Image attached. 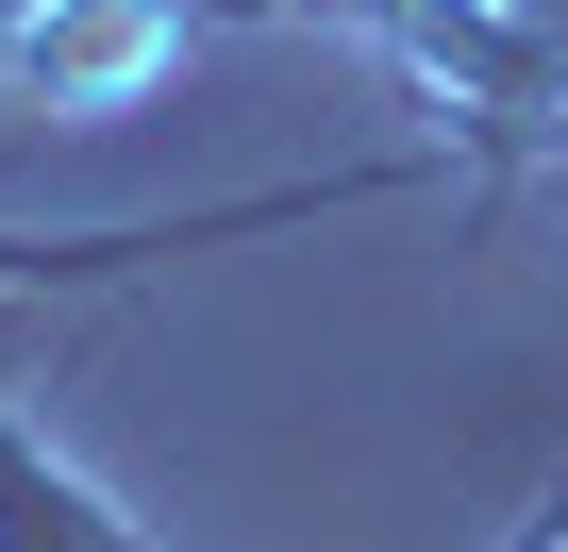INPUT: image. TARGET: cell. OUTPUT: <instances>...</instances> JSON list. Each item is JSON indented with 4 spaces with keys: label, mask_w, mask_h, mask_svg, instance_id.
<instances>
[{
    "label": "cell",
    "mask_w": 568,
    "mask_h": 552,
    "mask_svg": "<svg viewBox=\"0 0 568 552\" xmlns=\"http://www.w3.org/2000/svg\"><path fill=\"white\" fill-rule=\"evenodd\" d=\"M0 552H168V535L118 519V502H101V485L18 419V402H0Z\"/></svg>",
    "instance_id": "obj_2"
},
{
    "label": "cell",
    "mask_w": 568,
    "mask_h": 552,
    "mask_svg": "<svg viewBox=\"0 0 568 552\" xmlns=\"http://www.w3.org/2000/svg\"><path fill=\"white\" fill-rule=\"evenodd\" d=\"M234 18H318V0H18V18H0V84L51 101V118H118V101H151L201 34H234ZM318 34H335V18H318Z\"/></svg>",
    "instance_id": "obj_1"
},
{
    "label": "cell",
    "mask_w": 568,
    "mask_h": 552,
    "mask_svg": "<svg viewBox=\"0 0 568 552\" xmlns=\"http://www.w3.org/2000/svg\"><path fill=\"white\" fill-rule=\"evenodd\" d=\"M518 552H568V485H551V502H535V535H518Z\"/></svg>",
    "instance_id": "obj_3"
}]
</instances>
